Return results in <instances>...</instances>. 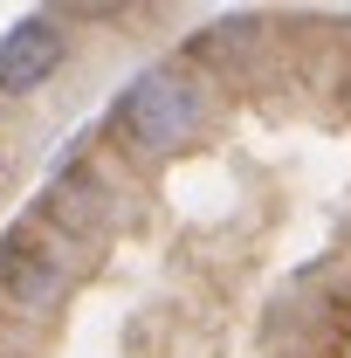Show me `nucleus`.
<instances>
[{"label":"nucleus","instance_id":"obj_1","mask_svg":"<svg viewBox=\"0 0 351 358\" xmlns=\"http://www.w3.org/2000/svg\"><path fill=\"white\" fill-rule=\"evenodd\" d=\"M200 117H207V103H200V83L186 69H145L117 96V124L138 152H179L200 131Z\"/></svg>","mask_w":351,"mask_h":358},{"label":"nucleus","instance_id":"obj_2","mask_svg":"<svg viewBox=\"0 0 351 358\" xmlns=\"http://www.w3.org/2000/svg\"><path fill=\"white\" fill-rule=\"evenodd\" d=\"M55 62H62V28L42 21V14H28V21H14V28L0 35V90H7V96L42 90L48 76H55Z\"/></svg>","mask_w":351,"mask_h":358},{"label":"nucleus","instance_id":"obj_3","mask_svg":"<svg viewBox=\"0 0 351 358\" xmlns=\"http://www.w3.org/2000/svg\"><path fill=\"white\" fill-rule=\"evenodd\" d=\"M0 289L14 303L42 310V303H55V289H62V268H55V255H48L35 234H7L0 241Z\"/></svg>","mask_w":351,"mask_h":358}]
</instances>
